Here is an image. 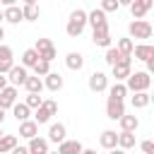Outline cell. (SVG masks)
I'll list each match as a JSON object with an SVG mask.
<instances>
[{
    "instance_id": "31",
    "label": "cell",
    "mask_w": 154,
    "mask_h": 154,
    "mask_svg": "<svg viewBox=\"0 0 154 154\" xmlns=\"http://www.w3.org/2000/svg\"><path fill=\"white\" fill-rule=\"evenodd\" d=\"M38 14H41V10H38L36 5H24V7H22V17H24L26 22H36Z\"/></svg>"
},
{
    "instance_id": "14",
    "label": "cell",
    "mask_w": 154,
    "mask_h": 154,
    "mask_svg": "<svg viewBox=\"0 0 154 154\" xmlns=\"http://www.w3.org/2000/svg\"><path fill=\"white\" fill-rule=\"evenodd\" d=\"M84 147H82V142L79 140H63L60 144H58V154H79Z\"/></svg>"
},
{
    "instance_id": "43",
    "label": "cell",
    "mask_w": 154,
    "mask_h": 154,
    "mask_svg": "<svg viewBox=\"0 0 154 154\" xmlns=\"http://www.w3.org/2000/svg\"><path fill=\"white\" fill-rule=\"evenodd\" d=\"M106 154H125V149H120V147H113V149H108Z\"/></svg>"
},
{
    "instance_id": "52",
    "label": "cell",
    "mask_w": 154,
    "mask_h": 154,
    "mask_svg": "<svg viewBox=\"0 0 154 154\" xmlns=\"http://www.w3.org/2000/svg\"><path fill=\"white\" fill-rule=\"evenodd\" d=\"M0 135H2V130H0Z\"/></svg>"
},
{
    "instance_id": "18",
    "label": "cell",
    "mask_w": 154,
    "mask_h": 154,
    "mask_svg": "<svg viewBox=\"0 0 154 154\" xmlns=\"http://www.w3.org/2000/svg\"><path fill=\"white\" fill-rule=\"evenodd\" d=\"M26 149H29V154H48V140H43V137L36 135V137L29 140Z\"/></svg>"
},
{
    "instance_id": "26",
    "label": "cell",
    "mask_w": 154,
    "mask_h": 154,
    "mask_svg": "<svg viewBox=\"0 0 154 154\" xmlns=\"http://www.w3.org/2000/svg\"><path fill=\"white\" fill-rule=\"evenodd\" d=\"M12 116L22 123V120H26V118L31 116V108H29L24 101H22V103H19V101H14V106H12Z\"/></svg>"
},
{
    "instance_id": "5",
    "label": "cell",
    "mask_w": 154,
    "mask_h": 154,
    "mask_svg": "<svg viewBox=\"0 0 154 154\" xmlns=\"http://www.w3.org/2000/svg\"><path fill=\"white\" fill-rule=\"evenodd\" d=\"M34 51L38 53V58L41 60H55V46H53V41L51 38H36V46H34Z\"/></svg>"
},
{
    "instance_id": "19",
    "label": "cell",
    "mask_w": 154,
    "mask_h": 154,
    "mask_svg": "<svg viewBox=\"0 0 154 154\" xmlns=\"http://www.w3.org/2000/svg\"><path fill=\"white\" fill-rule=\"evenodd\" d=\"M132 55H135V60H147V58H152L154 55V46L152 43H137V46H132Z\"/></svg>"
},
{
    "instance_id": "4",
    "label": "cell",
    "mask_w": 154,
    "mask_h": 154,
    "mask_svg": "<svg viewBox=\"0 0 154 154\" xmlns=\"http://www.w3.org/2000/svg\"><path fill=\"white\" fill-rule=\"evenodd\" d=\"M111 72H113L116 82H125V77L132 72V55H123L116 65H111Z\"/></svg>"
},
{
    "instance_id": "1",
    "label": "cell",
    "mask_w": 154,
    "mask_h": 154,
    "mask_svg": "<svg viewBox=\"0 0 154 154\" xmlns=\"http://www.w3.org/2000/svg\"><path fill=\"white\" fill-rule=\"evenodd\" d=\"M84 26H87V12H84V10H79V7H77V10H72V12H70V19H67V24H65L67 36H70V38L82 36Z\"/></svg>"
},
{
    "instance_id": "40",
    "label": "cell",
    "mask_w": 154,
    "mask_h": 154,
    "mask_svg": "<svg viewBox=\"0 0 154 154\" xmlns=\"http://www.w3.org/2000/svg\"><path fill=\"white\" fill-rule=\"evenodd\" d=\"M144 63H147V70H144V72H149V75H152V72H154V55H152V58H147Z\"/></svg>"
},
{
    "instance_id": "11",
    "label": "cell",
    "mask_w": 154,
    "mask_h": 154,
    "mask_svg": "<svg viewBox=\"0 0 154 154\" xmlns=\"http://www.w3.org/2000/svg\"><path fill=\"white\" fill-rule=\"evenodd\" d=\"M14 101H17V87L7 84L5 89H0V108H2V111L12 108V106H14Z\"/></svg>"
},
{
    "instance_id": "35",
    "label": "cell",
    "mask_w": 154,
    "mask_h": 154,
    "mask_svg": "<svg viewBox=\"0 0 154 154\" xmlns=\"http://www.w3.org/2000/svg\"><path fill=\"white\" fill-rule=\"evenodd\" d=\"M41 101H43V96H41V94H34V91H29V94H26V99H24V103H26L29 108H38V106H41Z\"/></svg>"
},
{
    "instance_id": "33",
    "label": "cell",
    "mask_w": 154,
    "mask_h": 154,
    "mask_svg": "<svg viewBox=\"0 0 154 154\" xmlns=\"http://www.w3.org/2000/svg\"><path fill=\"white\" fill-rule=\"evenodd\" d=\"M120 58H123V53H120L118 48H113V46H108V48H106V55H103V60H106L108 65H116Z\"/></svg>"
},
{
    "instance_id": "46",
    "label": "cell",
    "mask_w": 154,
    "mask_h": 154,
    "mask_svg": "<svg viewBox=\"0 0 154 154\" xmlns=\"http://www.w3.org/2000/svg\"><path fill=\"white\" fill-rule=\"evenodd\" d=\"M130 2L132 0H118V5H128V7H130Z\"/></svg>"
},
{
    "instance_id": "41",
    "label": "cell",
    "mask_w": 154,
    "mask_h": 154,
    "mask_svg": "<svg viewBox=\"0 0 154 154\" xmlns=\"http://www.w3.org/2000/svg\"><path fill=\"white\" fill-rule=\"evenodd\" d=\"M10 154H29V149H26V147H22V144H17V147H14Z\"/></svg>"
},
{
    "instance_id": "29",
    "label": "cell",
    "mask_w": 154,
    "mask_h": 154,
    "mask_svg": "<svg viewBox=\"0 0 154 154\" xmlns=\"http://www.w3.org/2000/svg\"><path fill=\"white\" fill-rule=\"evenodd\" d=\"M108 96H111V99H118V101H125V96H128L125 82H116V84L108 89Z\"/></svg>"
},
{
    "instance_id": "27",
    "label": "cell",
    "mask_w": 154,
    "mask_h": 154,
    "mask_svg": "<svg viewBox=\"0 0 154 154\" xmlns=\"http://www.w3.org/2000/svg\"><path fill=\"white\" fill-rule=\"evenodd\" d=\"M118 147L120 149H132L135 147V132H125V130H120L118 132Z\"/></svg>"
},
{
    "instance_id": "49",
    "label": "cell",
    "mask_w": 154,
    "mask_h": 154,
    "mask_svg": "<svg viewBox=\"0 0 154 154\" xmlns=\"http://www.w3.org/2000/svg\"><path fill=\"white\" fill-rule=\"evenodd\" d=\"M24 5H36V0H24Z\"/></svg>"
},
{
    "instance_id": "2",
    "label": "cell",
    "mask_w": 154,
    "mask_h": 154,
    "mask_svg": "<svg viewBox=\"0 0 154 154\" xmlns=\"http://www.w3.org/2000/svg\"><path fill=\"white\" fill-rule=\"evenodd\" d=\"M125 87H128V91H147V89L152 87V75L144 72V70L130 72V75L125 77Z\"/></svg>"
},
{
    "instance_id": "37",
    "label": "cell",
    "mask_w": 154,
    "mask_h": 154,
    "mask_svg": "<svg viewBox=\"0 0 154 154\" xmlns=\"http://www.w3.org/2000/svg\"><path fill=\"white\" fill-rule=\"evenodd\" d=\"M120 5H118V0H101V10L103 12H116Z\"/></svg>"
},
{
    "instance_id": "32",
    "label": "cell",
    "mask_w": 154,
    "mask_h": 154,
    "mask_svg": "<svg viewBox=\"0 0 154 154\" xmlns=\"http://www.w3.org/2000/svg\"><path fill=\"white\" fill-rule=\"evenodd\" d=\"M51 118H53V116L48 113V108H46V106H43V101H41V106H38V108H36V113H34V120H36L38 125H43V123H48Z\"/></svg>"
},
{
    "instance_id": "34",
    "label": "cell",
    "mask_w": 154,
    "mask_h": 154,
    "mask_svg": "<svg viewBox=\"0 0 154 154\" xmlns=\"http://www.w3.org/2000/svg\"><path fill=\"white\" fill-rule=\"evenodd\" d=\"M132 46H135L132 38H118V46H116V48H118L123 55H132Z\"/></svg>"
},
{
    "instance_id": "22",
    "label": "cell",
    "mask_w": 154,
    "mask_h": 154,
    "mask_svg": "<svg viewBox=\"0 0 154 154\" xmlns=\"http://www.w3.org/2000/svg\"><path fill=\"white\" fill-rule=\"evenodd\" d=\"M26 91H34V94H41L43 91V79L38 77V75H26V79H24V84H22Z\"/></svg>"
},
{
    "instance_id": "42",
    "label": "cell",
    "mask_w": 154,
    "mask_h": 154,
    "mask_svg": "<svg viewBox=\"0 0 154 154\" xmlns=\"http://www.w3.org/2000/svg\"><path fill=\"white\" fill-rule=\"evenodd\" d=\"M7 84H10V82H7V75H2V72H0V89H5Z\"/></svg>"
},
{
    "instance_id": "36",
    "label": "cell",
    "mask_w": 154,
    "mask_h": 154,
    "mask_svg": "<svg viewBox=\"0 0 154 154\" xmlns=\"http://www.w3.org/2000/svg\"><path fill=\"white\" fill-rule=\"evenodd\" d=\"M34 72H36L38 77H46V75L51 72V63H48V60H38V63L34 65Z\"/></svg>"
},
{
    "instance_id": "39",
    "label": "cell",
    "mask_w": 154,
    "mask_h": 154,
    "mask_svg": "<svg viewBox=\"0 0 154 154\" xmlns=\"http://www.w3.org/2000/svg\"><path fill=\"white\" fill-rule=\"evenodd\" d=\"M140 149H142L144 154H154V142H152V140H144V142L140 144Z\"/></svg>"
},
{
    "instance_id": "9",
    "label": "cell",
    "mask_w": 154,
    "mask_h": 154,
    "mask_svg": "<svg viewBox=\"0 0 154 154\" xmlns=\"http://www.w3.org/2000/svg\"><path fill=\"white\" fill-rule=\"evenodd\" d=\"M123 113H125V101H118V99H111L108 96V101H106V118L118 120Z\"/></svg>"
},
{
    "instance_id": "7",
    "label": "cell",
    "mask_w": 154,
    "mask_h": 154,
    "mask_svg": "<svg viewBox=\"0 0 154 154\" xmlns=\"http://www.w3.org/2000/svg\"><path fill=\"white\" fill-rule=\"evenodd\" d=\"M89 89H91L94 94H101V91H106V89H108V77H106L101 70L91 72V75H89Z\"/></svg>"
},
{
    "instance_id": "28",
    "label": "cell",
    "mask_w": 154,
    "mask_h": 154,
    "mask_svg": "<svg viewBox=\"0 0 154 154\" xmlns=\"http://www.w3.org/2000/svg\"><path fill=\"white\" fill-rule=\"evenodd\" d=\"M17 144H19V142H17L14 135H0V154H10Z\"/></svg>"
},
{
    "instance_id": "45",
    "label": "cell",
    "mask_w": 154,
    "mask_h": 154,
    "mask_svg": "<svg viewBox=\"0 0 154 154\" xmlns=\"http://www.w3.org/2000/svg\"><path fill=\"white\" fill-rule=\"evenodd\" d=\"M79 154H96V149H82Z\"/></svg>"
},
{
    "instance_id": "48",
    "label": "cell",
    "mask_w": 154,
    "mask_h": 154,
    "mask_svg": "<svg viewBox=\"0 0 154 154\" xmlns=\"http://www.w3.org/2000/svg\"><path fill=\"white\" fill-rule=\"evenodd\" d=\"M2 38H5V29L0 26V43H2Z\"/></svg>"
},
{
    "instance_id": "8",
    "label": "cell",
    "mask_w": 154,
    "mask_h": 154,
    "mask_svg": "<svg viewBox=\"0 0 154 154\" xmlns=\"http://www.w3.org/2000/svg\"><path fill=\"white\" fill-rule=\"evenodd\" d=\"M26 67L24 65H12L10 70H7V82L12 84V87H22L24 84V79H26Z\"/></svg>"
},
{
    "instance_id": "17",
    "label": "cell",
    "mask_w": 154,
    "mask_h": 154,
    "mask_svg": "<svg viewBox=\"0 0 154 154\" xmlns=\"http://www.w3.org/2000/svg\"><path fill=\"white\" fill-rule=\"evenodd\" d=\"M99 144L108 152V149H113V147H118V132L116 130H103L101 135H99Z\"/></svg>"
},
{
    "instance_id": "12",
    "label": "cell",
    "mask_w": 154,
    "mask_h": 154,
    "mask_svg": "<svg viewBox=\"0 0 154 154\" xmlns=\"http://www.w3.org/2000/svg\"><path fill=\"white\" fill-rule=\"evenodd\" d=\"M38 135V123L36 120H22L19 123V137H24V140H31V137H36Z\"/></svg>"
},
{
    "instance_id": "3",
    "label": "cell",
    "mask_w": 154,
    "mask_h": 154,
    "mask_svg": "<svg viewBox=\"0 0 154 154\" xmlns=\"http://www.w3.org/2000/svg\"><path fill=\"white\" fill-rule=\"evenodd\" d=\"M128 34H130V38H142V41H147V38H152L154 29H152V24H149L147 19H135V22H130Z\"/></svg>"
},
{
    "instance_id": "23",
    "label": "cell",
    "mask_w": 154,
    "mask_h": 154,
    "mask_svg": "<svg viewBox=\"0 0 154 154\" xmlns=\"http://www.w3.org/2000/svg\"><path fill=\"white\" fill-rule=\"evenodd\" d=\"M43 87L51 89V91H60V89H63V77H60L58 72H48L46 79H43Z\"/></svg>"
},
{
    "instance_id": "10",
    "label": "cell",
    "mask_w": 154,
    "mask_h": 154,
    "mask_svg": "<svg viewBox=\"0 0 154 154\" xmlns=\"http://www.w3.org/2000/svg\"><path fill=\"white\" fill-rule=\"evenodd\" d=\"M154 7V0H132L130 2V12L135 19H144V14Z\"/></svg>"
},
{
    "instance_id": "24",
    "label": "cell",
    "mask_w": 154,
    "mask_h": 154,
    "mask_svg": "<svg viewBox=\"0 0 154 154\" xmlns=\"http://www.w3.org/2000/svg\"><path fill=\"white\" fill-rule=\"evenodd\" d=\"M149 101H152L149 91H132V99H130L132 108H147V106H149Z\"/></svg>"
},
{
    "instance_id": "25",
    "label": "cell",
    "mask_w": 154,
    "mask_h": 154,
    "mask_svg": "<svg viewBox=\"0 0 154 154\" xmlns=\"http://www.w3.org/2000/svg\"><path fill=\"white\" fill-rule=\"evenodd\" d=\"M106 22V12L101 10V7H96V10H91V12H87V24L94 29V26H99V24H103Z\"/></svg>"
},
{
    "instance_id": "30",
    "label": "cell",
    "mask_w": 154,
    "mask_h": 154,
    "mask_svg": "<svg viewBox=\"0 0 154 154\" xmlns=\"http://www.w3.org/2000/svg\"><path fill=\"white\" fill-rule=\"evenodd\" d=\"M38 60H41V58H38V53H36L34 48H26V51L22 53V65H24V67H34Z\"/></svg>"
},
{
    "instance_id": "16",
    "label": "cell",
    "mask_w": 154,
    "mask_h": 154,
    "mask_svg": "<svg viewBox=\"0 0 154 154\" xmlns=\"http://www.w3.org/2000/svg\"><path fill=\"white\" fill-rule=\"evenodd\" d=\"M65 65H67V70L79 72V70L84 67V55H82V53H77V51H72V53H67V55H65Z\"/></svg>"
},
{
    "instance_id": "15",
    "label": "cell",
    "mask_w": 154,
    "mask_h": 154,
    "mask_svg": "<svg viewBox=\"0 0 154 154\" xmlns=\"http://www.w3.org/2000/svg\"><path fill=\"white\" fill-rule=\"evenodd\" d=\"M12 65H14V60H12V48L5 46V43H0V72L7 75V70H10Z\"/></svg>"
},
{
    "instance_id": "21",
    "label": "cell",
    "mask_w": 154,
    "mask_h": 154,
    "mask_svg": "<svg viewBox=\"0 0 154 154\" xmlns=\"http://www.w3.org/2000/svg\"><path fill=\"white\" fill-rule=\"evenodd\" d=\"M2 19H7L10 24H19L24 17H22V7H17V5H10V7H5L2 10Z\"/></svg>"
},
{
    "instance_id": "47",
    "label": "cell",
    "mask_w": 154,
    "mask_h": 154,
    "mask_svg": "<svg viewBox=\"0 0 154 154\" xmlns=\"http://www.w3.org/2000/svg\"><path fill=\"white\" fill-rule=\"evenodd\" d=\"M2 120H5V111L0 108V125H2Z\"/></svg>"
},
{
    "instance_id": "50",
    "label": "cell",
    "mask_w": 154,
    "mask_h": 154,
    "mask_svg": "<svg viewBox=\"0 0 154 154\" xmlns=\"http://www.w3.org/2000/svg\"><path fill=\"white\" fill-rule=\"evenodd\" d=\"M0 22H2V10H0Z\"/></svg>"
},
{
    "instance_id": "20",
    "label": "cell",
    "mask_w": 154,
    "mask_h": 154,
    "mask_svg": "<svg viewBox=\"0 0 154 154\" xmlns=\"http://www.w3.org/2000/svg\"><path fill=\"white\" fill-rule=\"evenodd\" d=\"M118 123H120V130H125V132H135L140 128V118L137 116H128V113H123L118 118Z\"/></svg>"
},
{
    "instance_id": "13",
    "label": "cell",
    "mask_w": 154,
    "mask_h": 154,
    "mask_svg": "<svg viewBox=\"0 0 154 154\" xmlns=\"http://www.w3.org/2000/svg\"><path fill=\"white\" fill-rule=\"evenodd\" d=\"M65 137H67V128H65L63 123H53V125L48 128V142H55V144H60Z\"/></svg>"
},
{
    "instance_id": "6",
    "label": "cell",
    "mask_w": 154,
    "mask_h": 154,
    "mask_svg": "<svg viewBox=\"0 0 154 154\" xmlns=\"http://www.w3.org/2000/svg\"><path fill=\"white\" fill-rule=\"evenodd\" d=\"M91 41H94V46H101V48H108V46H111V31H108V22H103V24L94 26Z\"/></svg>"
},
{
    "instance_id": "38",
    "label": "cell",
    "mask_w": 154,
    "mask_h": 154,
    "mask_svg": "<svg viewBox=\"0 0 154 154\" xmlns=\"http://www.w3.org/2000/svg\"><path fill=\"white\" fill-rule=\"evenodd\" d=\"M43 106L48 108V113H51V116H55V113H58V103H55L53 99H43Z\"/></svg>"
},
{
    "instance_id": "51",
    "label": "cell",
    "mask_w": 154,
    "mask_h": 154,
    "mask_svg": "<svg viewBox=\"0 0 154 154\" xmlns=\"http://www.w3.org/2000/svg\"><path fill=\"white\" fill-rule=\"evenodd\" d=\"M48 154H58V152H48Z\"/></svg>"
},
{
    "instance_id": "44",
    "label": "cell",
    "mask_w": 154,
    "mask_h": 154,
    "mask_svg": "<svg viewBox=\"0 0 154 154\" xmlns=\"http://www.w3.org/2000/svg\"><path fill=\"white\" fill-rule=\"evenodd\" d=\"M0 2H2V5H5V7H10V5H14V2H17V0H0Z\"/></svg>"
}]
</instances>
